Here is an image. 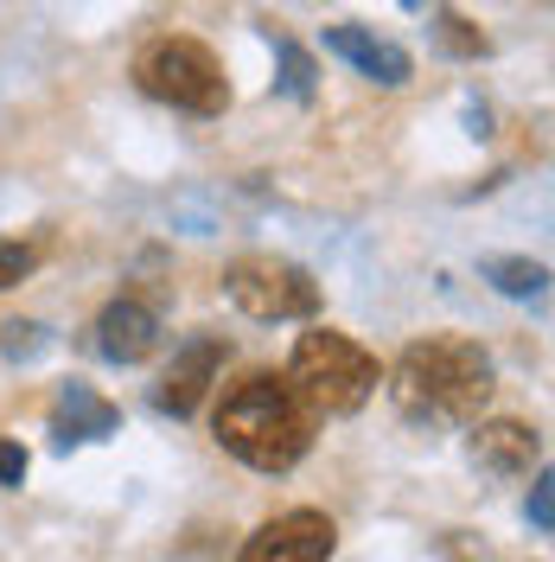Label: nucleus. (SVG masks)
Wrapping results in <instances>:
<instances>
[{"label":"nucleus","mask_w":555,"mask_h":562,"mask_svg":"<svg viewBox=\"0 0 555 562\" xmlns=\"http://www.w3.org/2000/svg\"><path fill=\"white\" fill-rule=\"evenodd\" d=\"M389 403L416 428H473L491 403V351L460 333H428L389 364Z\"/></svg>","instance_id":"obj_1"},{"label":"nucleus","mask_w":555,"mask_h":562,"mask_svg":"<svg viewBox=\"0 0 555 562\" xmlns=\"http://www.w3.org/2000/svg\"><path fill=\"white\" fill-rule=\"evenodd\" d=\"M313 422L319 416L294 396L287 378H275V371H243L237 384L224 390V403L211 416V435H217L224 454H237L256 473H287V467L307 460Z\"/></svg>","instance_id":"obj_2"},{"label":"nucleus","mask_w":555,"mask_h":562,"mask_svg":"<svg viewBox=\"0 0 555 562\" xmlns=\"http://www.w3.org/2000/svg\"><path fill=\"white\" fill-rule=\"evenodd\" d=\"M377 358L346 339V333H332V326H313L294 339V358H287V384L294 396L307 403L313 416H351V409H364L371 403V390H377Z\"/></svg>","instance_id":"obj_3"},{"label":"nucleus","mask_w":555,"mask_h":562,"mask_svg":"<svg viewBox=\"0 0 555 562\" xmlns=\"http://www.w3.org/2000/svg\"><path fill=\"white\" fill-rule=\"evenodd\" d=\"M135 83L154 103L179 109V115H224L230 109V83H224L217 52L199 45V38H185V33L147 38L135 52Z\"/></svg>","instance_id":"obj_4"},{"label":"nucleus","mask_w":555,"mask_h":562,"mask_svg":"<svg viewBox=\"0 0 555 562\" xmlns=\"http://www.w3.org/2000/svg\"><path fill=\"white\" fill-rule=\"evenodd\" d=\"M224 294L249 319H313L319 314V281L287 256H237L224 269Z\"/></svg>","instance_id":"obj_5"},{"label":"nucleus","mask_w":555,"mask_h":562,"mask_svg":"<svg viewBox=\"0 0 555 562\" xmlns=\"http://www.w3.org/2000/svg\"><path fill=\"white\" fill-rule=\"evenodd\" d=\"M332 550H339L332 518H326V512H313V505H301V512L269 518V525L237 550V562H332Z\"/></svg>","instance_id":"obj_6"},{"label":"nucleus","mask_w":555,"mask_h":562,"mask_svg":"<svg viewBox=\"0 0 555 562\" xmlns=\"http://www.w3.org/2000/svg\"><path fill=\"white\" fill-rule=\"evenodd\" d=\"M224 358H230V346H224L217 333H199V339H185V346L173 351V364H167L160 390H154V403H160L167 416H192V409H199V403L211 396L217 371H224Z\"/></svg>","instance_id":"obj_7"},{"label":"nucleus","mask_w":555,"mask_h":562,"mask_svg":"<svg viewBox=\"0 0 555 562\" xmlns=\"http://www.w3.org/2000/svg\"><path fill=\"white\" fill-rule=\"evenodd\" d=\"M97 351L109 364H140L160 351V307L140 301V294H115L103 314H97Z\"/></svg>","instance_id":"obj_8"},{"label":"nucleus","mask_w":555,"mask_h":562,"mask_svg":"<svg viewBox=\"0 0 555 562\" xmlns=\"http://www.w3.org/2000/svg\"><path fill=\"white\" fill-rule=\"evenodd\" d=\"M326 52H332V58H346L358 77H371V83H383V90H403V83L416 77L409 52H403L396 38H377L371 26H351V20L326 26Z\"/></svg>","instance_id":"obj_9"},{"label":"nucleus","mask_w":555,"mask_h":562,"mask_svg":"<svg viewBox=\"0 0 555 562\" xmlns=\"http://www.w3.org/2000/svg\"><path fill=\"white\" fill-rule=\"evenodd\" d=\"M466 454H473V467L479 473H491V480H518V473H530L536 460H543V435L530 428V422H473V441H466Z\"/></svg>","instance_id":"obj_10"},{"label":"nucleus","mask_w":555,"mask_h":562,"mask_svg":"<svg viewBox=\"0 0 555 562\" xmlns=\"http://www.w3.org/2000/svg\"><path fill=\"white\" fill-rule=\"evenodd\" d=\"M115 403L97 396L90 384H65L58 390V416H52V441L58 448H83V441H109L115 435Z\"/></svg>","instance_id":"obj_11"},{"label":"nucleus","mask_w":555,"mask_h":562,"mask_svg":"<svg viewBox=\"0 0 555 562\" xmlns=\"http://www.w3.org/2000/svg\"><path fill=\"white\" fill-rule=\"evenodd\" d=\"M479 276H486L498 294H511V301H543V294H550V269L530 262V256H486Z\"/></svg>","instance_id":"obj_12"},{"label":"nucleus","mask_w":555,"mask_h":562,"mask_svg":"<svg viewBox=\"0 0 555 562\" xmlns=\"http://www.w3.org/2000/svg\"><path fill=\"white\" fill-rule=\"evenodd\" d=\"M269 45H275V58H281V90L294 103H313V58L287 33H275V26H269Z\"/></svg>","instance_id":"obj_13"},{"label":"nucleus","mask_w":555,"mask_h":562,"mask_svg":"<svg viewBox=\"0 0 555 562\" xmlns=\"http://www.w3.org/2000/svg\"><path fill=\"white\" fill-rule=\"evenodd\" d=\"M38 262H45V244H20V237H0V294H7V288H20V281L33 276Z\"/></svg>","instance_id":"obj_14"},{"label":"nucleus","mask_w":555,"mask_h":562,"mask_svg":"<svg viewBox=\"0 0 555 562\" xmlns=\"http://www.w3.org/2000/svg\"><path fill=\"white\" fill-rule=\"evenodd\" d=\"M434 33H441V45H448L453 58H486V33H479V26H466L453 7H441V26H434Z\"/></svg>","instance_id":"obj_15"},{"label":"nucleus","mask_w":555,"mask_h":562,"mask_svg":"<svg viewBox=\"0 0 555 562\" xmlns=\"http://www.w3.org/2000/svg\"><path fill=\"white\" fill-rule=\"evenodd\" d=\"M0 351H7V358H38V351H45V326H38V319H13V326L0 333Z\"/></svg>","instance_id":"obj_16"},{"label":"nucleus","mask_w":555,"mask_h":562,"mask_svg":"<svg viewBox=\"0 0 555 562\" xmlns=\"http://www.w3.org/2000/svg\"><path fill=\"white\" fill-rule=\"evenodd\" d=\"M555 480L550 473H536V486H530V505H523V518H530V525L536 530H555Z\"/></svg>","instance_id":"obj_17"},{"label":"nucleus","mask_w":555,"mask_h":562,"mask_svg":"<svg viewBox=\"0 0 555 562\" xmlns=\"http://www.w3.org/2000/svg\"><path fill=\"white\" fill-rule=\"evenodd\" d=\"M20 480H26V448L0 441V486H20Z\"/></svg>","instance_id":"obj_18"},{"label":"nucleus","mask_w":555,"mask_h":562,"mask_svg":"<svg viewBox=\"0 0 555 562\" xmlns=\"http://www.w3.org/2000/svg\"><path fill=\"white\" fill-rule=\"evenodd\" d=\"M403 7H421V0H403Z\"/></svg>","instance_id":"obj_19"}]
</instances>
